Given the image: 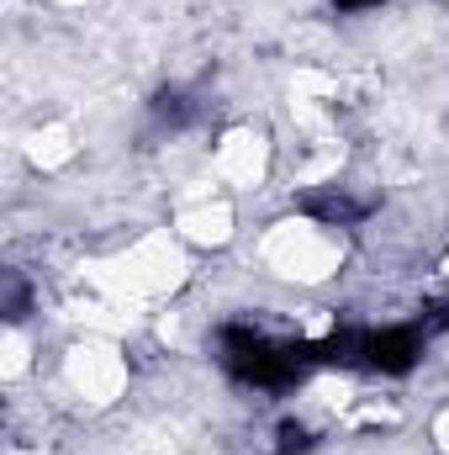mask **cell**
<instances>
[{"mask_svg": "<svg viewBox=\"0 0 449 455\" xmlns=\"http://www.w3.org/2000/svg\"><path fill=\"white\" fill-rule=\"evenodd\" d=\"M217 365L232 381L259 387V392H286L307 371H318L307 355V339H270L254 323H223L217 329Z\"/></svg>", "mask_w": 449, "mask_h": 455, "instance_id": "6da1fadb", "label": "cell"}, {"mask_svg": "<svg viewBox=\"0 0 449 455\" xmlns=\"http://www.w3.org/2000/svg\"><path fill=\"white\" fill-rule=\"evenodd\" d=\"M423 344H429V334H423L418 323L370 329V339H365V371H381V376H407V371H418Z\"/></svg>", "mask_w": 449, "mask_h": 455, "instance_id": "7a4b0ae2", "label": "cell"}, {"mask_svg": "<svg viewBox=\"0 0 449 455\" xmlns=\"http://www.w3.org/2000/svg\"><path fill=\"white\" fill-rule=\"evenodd\" d=\"M296 212L323 228H354L375 212V196H349L343 186H318V191L296 196Z\"/></svg>", "mask_w": 449, "mask_h": 455, "instance_id": "3957f363", "label": "cell"}, {"mask_svg": "<svg viewBox=\"0 0 449 455\" xmlns=\"http://www.w3.org/2000/svg\"><path fill=\"white\" fill-rule=\"evenodd\" d=\"M365 339H370V329L343 323V329L323 334V339H307V355H312V365H338V371H349V365H365Z\"/></svg>", "mask_w": 449, "mask_h": 455, "instance_id": "277c9868", "label": "cell"}, {"mask_svg": "<svg viewBox=\"0 0 449 455\" xmlns=\"http://www.w3.org/2000/svg\"><path fill=\"white\" fill-rule=\"evenodd\" d=\"M148 112H154V122H159V127H169V132H185V127H196V122L207 116V107H201L191 91H180V85H164V91L148 101Z\"/></svg>", "mask_w": 449, "mask_h": 455, "instance_id": "5b68a950", "label": "cell"}, {"mask_svg": "<svg viewBox=\"0 0 449 455\" xmlns=\"http://www.w3.org/2000/svg\"><path fill=\"white\" fill-rule=\"evenodd\" d=\"M318 445V435L302 424V419H280V429H275V455H307Z\"/></svg>", "mask_w": 449, "mask_h": 455, "instance_id": "8992f818", "label": "cell"}, {"mask_svg": "<svg viewBox=\"0 0 449 455\" xmlns=\"http://www.w3.org/2000/svg\"><path fill=\"white\" fill-rule=\"evenodd\" d=\"M27 302H32V291H27V281L11 270V275H5V318L21 323V318H27Z\"/></svg>", "mask_w": 449, "mask_h": 455, "instance_id": "52a82bcc", "label": "cell"}, {"mask_svg": "<svg viewBox=\"0 0 449 455\" xmlns=\"http://www.w3.org/2000/svg\"><path fill=\"white\" fill-rule=\"evenodd\" d=\"M375 5H386V0H334V11H343V16H354V11H375Z\"/></svg>", "mask_w": 449, "mask_h": 455, "instance_id": "ba28073f", "label": "cell"}]
</instances>
